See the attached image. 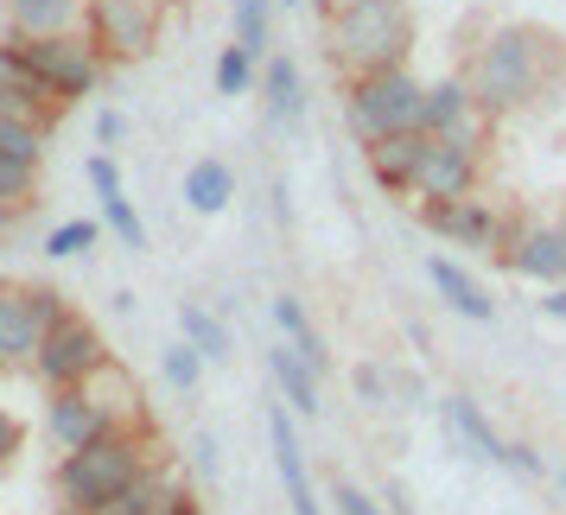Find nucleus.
<instances>
[{
	"instance_id": "f257e3e1",
	"label": "nucleus",
	"mask_w": 566,
	"mask_h": 515,
	"mask_svg": "<svg viewBox=\"0 0 566 515\" xmlns=\"http://www.w3.org/2000/svg\"><path fill=\"white\" fill-rule=\"evenodd\" d=\"M464 77H471V96H478V108H484L490 122H510L522 108L547 103V90H560L566 52L547 27L510 20V27H496L484 45H478V57H471Z\"/></svg>"
},
{
	"instance_id": "f03ea898",
	"label": "nucleus",
	"mask_w": 566,
	"mask_h": 515,
	"mask_svg": "<svg viewBox=\"0 0 566 515\" xmlns=\"http://www.w3.org/2000/svg\"><path fill=\"white\" fill-rule=\"evenodd\" d=\"M325 45H332V64L344 77L408 64V45H413L408 0H337L325 13Z\"/></svg>"
},
{
	"instance_id": "7ed1b4c3",
	"label": "nucleus",
	"mask_w": 566,
	"mask_h": 515,
	"mask_svg": "<svg viewBox=\"0 0 566 515\" xmlns=\"http://www.w3.org/2000/svg\"><path fill=\"white\" fill-rule=\"evenodd\" d=\"M140 471H147L140 427H108L103 439L64 452V464H57V503L64 509H83V515H103Z\"/></svg>"
},
{
	"instance_id": "20e7f679",
	"label": "nucleus",
	"mask_w": 566,
	"mask_h": 515,
	"mask_svg": "<svg viewBox=\"0 0 566 515\" xmlns=\"http://www.w3.org/2000/svg\"><path fill=\"white\" fill-rule=\"evenodd\" d=\"M420 103H427V83L413 77L408 64L344 77V128H350L357 147L382 140V134H413L420 128Z\"/></svg>"
},
{
	"instance_id": "39448f33",
	"label": "nucleus",
	"mask_w": 566,
	"mask_h": 515,
	"mask_svg": "<svg viewBox=\"0 0 566 515\" xmlns=\"http://www.w3.org/2000/svg\"><path fill=\"white\" fill-rule=\"evenodd\" d=\"M13 39V52L27 57V71L39 83H45V96H52L57 108H71L83 103V96H96L103 90V71H108V57L96 52V39L90 32H7Z\"/></svg>"
},
{
	"instance_id": "423d86ee",
	"label": "nucleus",
	"mask_w": 566,
	"mask_h": 515,
	"mask_svg": "<svg viewBox=\"0 0 566 515\" xmlns=\"http://www.w3.org/2000/svg\"><path fill=\"white\" fill-rule=\"evenodd\" d=\"M64 293L52 286H20L0 281V362L7 369H32V357L45 350V332L64 318Z\"/></svg>"
},
{
	"instance_id": "0eeeda50",
	"label": "nucleus",
	"mask_w": 566,
	"mask_h": 515,
	"mask_svg": "<svg viewBox=\"0 0 566 515\" xmlns=\"http://www.w3.org/2000/svg\"><path fill=\"white\" fill-rule=\"evenodd\" d=\"M32 376L45 388H77V382H96V376H108V344L103 332L90 325V318H77V312H64L52 332H45V350L32 357Z\"/></svg>"
},
{
	"instance_id": "6e6552de",
	"label": "nucleus",
	"mask_w": 566,
	"mask_h": 515,
	"mask_svg": "<svg viewBox=\"0 0 566 515\" xmlns=\"http://www.w3.org/2000/svg\"><path fill=\"white\" fill-rule=\"evenodd\" d=\"M420 230L452 242V249H471V255H503V235H510V217L490 210L484 198H446V204H420Z\"/></svg>"
},
{
	"instance_id": "1a4fd4ad",
	"label": "nucleus",
	"mask_w": 566,
	"mask_h": 515,
	"mask_svg": "<svg viewBox=\"0 0 566 515\" xmlns=\"http://www.w3.org/2000/svg\"><path fill=\"white\" fill-rule=\"evenodd\" d=\"M108 427H122L115 408L103 401L96 382H77V388H45V439L57 452H77L90 439H103Z\"/></svg>"
},
{
	"instance_id": "9d476101",
	"label": "nucleus",
	"mask_w": 566,
	"mask_h": 515,
	"mask_svg": "<svg viewBox=\"0 0 566 515\" xmlns=\"http://www.w3.org/2000/svg\"><path fill=\"white\" fill-rule=\"evenodd\" d=\"M503 267L522 274L535 286L566 281V230L560 223H528V217H510V235H503Z\"/></svg>"
},
{
	"instance_id": "9b49d317",
	"label": "nucleus",
	"mask_w": 566,
	"mask_h": 515,
	"mask_svg": "<svg viewBox=\"0 0 566 515\" xmlns=\"http://www.w3.org/2000/svg\"><path fill=\"white\" fill-rule=\"evenodd\" d=\"M478 172H484V159L452 147V140H433L427 159H420V172H413V198L420 204H446V198H478Z\"/></svg>"
},
{
	"instance_id": "f8f14e48",
	"label": "nucleus",
	"mask_w": 566,
	"mask_h": 515,
	"mask_svg": "<svg viewBox=\"0 0 566 515\" xmlns=\"http://www.w3.org/2000/svg\"><path fill=\"white\" fill-rule=\"evenodd\" d=\"M268 445H274V471H281V490H286V503H293V515H325L318 490H312V471L300 459V433H293V413L286 408L268 413Z\"/></svg>"
},
{
	"instance_id": "ddd939ff",
	"label": "nucleus",
	"mask_w": 566,
	"mask_h": 515,
	"mask_svg": "<svg viewBox=\"0 0 566 515\" xmlns=\"http://www.w3.org/2000/svg\"><path fill=\"white\" fill-rule=\"evenodd\" d=\"M427 147H433V134H382V140H369L363 147V159H369V179L382 185L388 198H401V191H413V172H420V159H427Z\"/></svg>"
},
{
	"instance_id": "4468645a",
	"label": "nucleus",
	"mask_w": 566,
	"mask_h": 515,
	"mask_svg": "<svg viewBox=\"0 0 566 515\" xmlns=\"http://www.w3.org/2000/svg\"><path fill=\"white\" fill-rule=\"evenodd\" d=\"M439 420H446V439H452V452H459V459L496 464V459H503V445H510V439L484 420V408H478L471 395H446V401H439Z\"/></svg>"
},
{
	"instance_id": "2eb2a0df",
	"label": "nucleus",
	"mask_w": 566,
	"mask_h": 515,
	"mask_svg": "<svg viewBox=\"0 0 566 515\" xmlns=\"http://www.w3.org/2000/svg\"><path fill=\"white\" fill-rule=\"evenodd\" d=\"M261 108H268V128L274 134H300L306 122V83L293 57H268L261 64Z\"/></svg>"
},
{
	"instance_id": "dca6fc26",
	"label": "nucleus",
	"mask_w": 566,
	"mask_h": 515,
	"mask_svg": "<svg viewBox=\"0 0 566 515\" xmlns=\"http://www.w3.org/2000/svg\"><path fill=\"white\" fill-rule=\"evenodd\" d=\"M0 115H27V122H52L57 115L45 83L27 71V57L13 52V39H0Z\"/></svg>"
},
{
	"instance_id": "f3484780",
	"label": "nucleus",
	"mask_w": 566,
	"mask_h": 515,
	"mask_svg": "<svg viewBox=\"0 0 566 515\" xmlns=\"http://www.w3.org/2000/svg\"><path fill=\"white\" fill-rule=\"evenodd\" d=\"M427 281H433L439 299L459 312V318H471V325H490V318H496V299H490L484 286L471 281L452 255H427Z\"/></svg>"
},
{
	"instance_id": "a211bd4d",
	"label": "nucleus",
	"mask_w": 566,
	"mask_h": 515,
	"mask_svg": "<svg viewBox=\"0 0 566 515\" xmlns=\"http://www.w3.org/2000/svg\"><path fill=\"white\" fill-rule=\"evenodd\" d=\"M268 376H274V388L286 395V408L300 413V420H312V413L325 408V401H318V369H312V362H300V350H293L286 337L268 350Z\"/></svg>"
},
{
	"instance_id": "6ab92c4d",
	"label": "nucleus",
	"mask_w": 566,
	"mask_h": 515,
	"mask_svg": "<svg viewBox=\"0 0 566 515\" xmlns=\"http://www.w3.org/2000/svg\"><path fill=\"white\" fill-rule=\"evenodd\" d=\"M0 13H7V32H77L83 13H90V0H0Z\"/></svg>"
},
{
	"instance_id": "aec40b11",
	"label": "nucleus",
	"mask_w": 566,
	"mask_h": 515,
	"mask_svg": "<svg viewBox=\"0 0 566 515\" xmlns=\"http://www.w3.org/2000/svg\"><path fill=\"white\" fill-rule=\"evenodd\" d=\"M230 198H235V166L230 159H198V166L185 172V204L198 210V217L230 210Z\"/></svg>"
},
{
	"instance_id": "412c9836",
	"label": "nucleus",
	"mask_w": 566,
	"mask_h": 515,
	"mask_svg": "<svg viewBox=\"0 0 566 515\" xmlns=\"http://www.w3.org/2000/svg\"><path fill=\"white\" fill-rule=\"evenodd\" d=\"M274 325H281V337L300 350V362H312L318 376L332 369V350H325V337H318V325L306 318V306L293 299V293H274Z\"/></svg>"
},
{
	"instance_id": "4be33fe9",
	"label": "nucleus",
	"mask_w": 566,
	"mask_h": 515,
	"mask_svg": "<svg viewBox=\"0 0 566 515\" xmlns=\"http://www.w3.org/2000/svg\"><path fill=\"white\" fill-rule=\"evenodd\" d=\"M179 325H185V344H198V350H205V362H223V357H230V325H223L210 306L185 299V306H179Z\"/></svg>"
},
{
	"instance_id": "5701e85b",
	"label": "nucleus",
	"mask_w": 566,
	"mask_h": 515,
	"mask_svg": "<svg viewBox=\"0 0 566 515\" xmlns=\"http://www.w3.org/2000/svg\"><path fill=\"white\" fill-rule=\"evenodd\" d=\"M235 45L255 57H268V45H274V0H235Z\"/></svg>"
},
{
	"instance_id": "b1692460",
	"label": "nucleus",
	"mask_w": 566,
	"mask_h": 515,
	"mask_svg": "<svg viewBox=\"0 0 566 515\" xmlns=\"http://www.w3.org/2000/svg\"><path fill=\"white\" fill-rule=\"evenodd\" d=\"M0 159L45 166V122H27V115H0Z\"/></svg>"
},
{
	"instance_id": "393cba45",
	"label": "nucleus",
	"mask_w": 566,
	"mask_h": 515,
	"mask_svg": "<svg viewBox=\"0 0 566 515\" xmlns=\"http://www.w3.org/2000/svg\"><path fill=\"white\" fill-rule=\"evenodd\" d=\"M108 223H96V217H71V223H57L52 235H45V261H77L83 249H96L103 242Z\"/></svg>"
},
{
	"instance_id": "a878e982",
	"label": "nucleus",
	"mask_w": 566,
	"mask_h": 515,
	"mask_svg": "<svg viewBox=\"0 0 566 515\" xmlns=\"http://www.w3.org/2000/svg\"><path fill=\"white\" fill-rule=\"evenodd\" d=\"M210 77H217V96H249V90L261 83V64H255L249 52H242V45H223Z\"/></svg>"
},
{
	"instance_id": "bb28decb",
	"label": "nucleus",
	"mask_w": 566,
	"mask_h": 515,
	"mask_svg": "<svg viewBox=\"0 0 566 515\" xmlns=\"http://www.w3.org/2000/svg\"><path fill=\"white\" fill-rule=\"evenodd\" d=\"M159 376H166V382L179 388V395H198V376H205V350H198V344H166V357H159Z\"/></svg>"
},
{
	"instance_id": "cd10ccee",
	"label": "nucleus",
	"mask_w": 566,
	"mask_h": 515,
	"mask_svg": "<svg viewBox=\"0 0 566 515\" xmlns=\"http://www.w3.org/2000/svg\"><path fill=\"white\" fill-rule=\"evenodd\" d=\"M103 223L122 235V249H134V255L147 249V223H140V210H134L128 191H108V198H103Z\"/></svg>"
},
{
	"instance_id": "c85d7f7f",
	"label": "nucleus",
	"mask_w": 566,
	"mask_h": 515,
	"mask_svg": "<svg viewBox=\"0 0 566 515\" xmlns=\"http://www.w3.org/2000/svg\"><path fill=\"white\" fill-rule=\"evenodd\" d=\"M32 185H39V166H20V159H0V204L27 210V204H32Z\"/></svg>"
},
{
	"instance_id": "c756f323",
	"label": "nucleus",
	"mask_w": 566,
	"mask_h": 515,
	"mask_svg": "<svg viewBox=\"0 0 566 515\" xmlns=\"http://www.w3.org/2000/svg\"><path fill=\"white\" fill-rule=\"evenodd\" d=\"M503 471H510V477H528V484H541V477H547V459H541L535 445H522V439H510V445H503Z\"/></svg>"
},
{
	"instance_id": "7c9ffc66",
	"label": "nucleus",
	"mask_w": 566,
	"mask_h": 515,
	"mask_svg": "<svg viewBox=\"0 0 566 515\" xmlns=\"http://www.w3.org/2000/svg\"><path fill=\"white\" fill-rule=\"evenodd\" d=\"M357 395L369 401V408H395V376L376 369V362H363V369H357Z\"/></svg>"
},
{
	"instance_id": "2f4dec72",
	"label": "nucleus",
	"mask_w": 566,
	"mask_h": 515,
	"mask_svg": "<svg viewBox=\"0 0 566 515\" xmlns=\"http://www.w3.org/2000/svg\"><path fill=\"white\" fill-rule=\"evenodd\" d=\"M332 503H337V515H388V503H376V496L357 490V484H337Z\"/></svg>"
},
{
	"instance_id": "473e14b6",
	"label": "nucleus",
	"mask_w": 566,
	"mask_h": 515,
	"mask_svg": "<svg viewBox=\"0 0 566 515\" xmlns=\"http://www.w3.org/2000/svg\"><path fill=\"white\" fill-rule=\"evenodd\" d=\"M90 185H96V198L122 191V166H115V154H90Z\"/></svg>"
},
{
	"instance_id": "72a5a7b5",
	"label": "nucleus",
	"mask_w": 566,
	"mask_h": 515,
	"mask_svg": "<svg viewBox=\"0 0 566 515\" xmlns=\"http://www.w3.org/2000/svg\"><path fill=\"white\" fill-rule=\"evenodd\" d=\"M191 464H198V477H205V484H217V471H223V459H217V433H198Z\"/></svg>"
},
{
	"instance_id": "f704fd0d",
	"label": "nucleus",
	"mask_w": 566,
	"mask_h": 515,
	"mask_svg": "<svg viewBox=\"0 0 566 515\" xmlns=\"http://www.w3.org/2000/svg\"><path fill=\"white\" fill-rule=\"evenodd\" d=\"M20 439H27V433H20V420H13V413L0 408V471L13 464V452H20Z\"/></svg>"
},
{
	"instance_id": "c9c22d12",
	"label": "nucleus",
	"mask_w": 566,
	"mask_h": 515,
	"mask_svg": "<svg viewBox=\"0 0 566 515\" xmlns=\"http://www.w3.org/2000/svg\"><path fill=\"white\" fill-rule=\"evenodd\" d=\"M122 134H128V122H122V108H96V140H103V147H115Z\"/></svg>"
},
{
	"instance_id": "e433bc0d",
	"label": "nucleus",
	"mask_w": 566,
	"mask_h": 515,
	"mask_svg": "<svg viewBox=\"0 0 566 515\" xmlns=\"http://www.w3.org/2000/svg\"><path fill=\"white\" fill-rule=\"evenodd\" d=\"M541 312H547V318H560L566 325V281H554V286H541V299H535Z\"/></svg>"
},
{
	"instance_id": "4c0bfd02",
	"label": "nucleus",
	"mask_w": 566,
	"mask_h": 515,
	"mask_svg": "<svg viewBox=\"0 0 566 515\" xmlns=\"http://www.w3.org/2000/svg\"><path fill=\"white\" fill-rule=\"evenodd\" d=\"M547 484H554V496H566V464H554V471H547Z\"/></svg>"
},
{
	"instance_id": "58836bf2",
	"label": "nucleus",
	"mask_w": 566,
	"mask_h": 515,
	"mask_svg": "<svg viewBox=\"0 0 566 515\" xmlns=\"http://www.w3.org/2000/svg\"><path fill=\"white\" fill-rule=\"evenodd\" d=\"M179 515H205V509H198V503H191V496H185V503H179Z\"/></svg>"
},
{
	"instance_id": "ea45409f",
	"label": "nucleus",
	"mask_w": 566,
	"mask_h": 515,
	"mask_svg": "<svg viewBox=\"0 0 566 515\" xmlns=\"http://www.w3.org/2000/svg\"><path fill=\"white\" fill-rule=\"evenodd\" d=\"M312 7H318V13H332V7H337V0H312Z\"/></svg>"
},
{
	"instance_id": "a19ab883",
	"label": "nucleus",
	"mask_w": 566,
	"mask_h": 515,
	"mask_svg": "<svg viewBox=\"0 0 566 515\" xmlns=\"http://www.w3.org/2000/svg\"><path fill=\"white\" fill-rule=\"evenodd\" d=\"M274 7H300V0H274Z\"/></svg>"
},
{
	"instance_id": "79ce46f5",
	"label": "nucleus",
	"mask_w": 566,
	"mask_h": 515,
	"mask_svg": "<svg viewBox=\"0 0 566 515\" xmlns=\"http://www.w3.org/2000/svg\"><path fill=\"white\" fill-rule=\"evenodd\" d=\"M159 7H185V0H159Z\"/></svg>"
},
{
	"instance_id": "37998d69",
	"label": "nucleus",
	"mask_w": 566,
	"mask_h": 515,
	"mask_svg": "<svg viewBox=\"0 0 566 515\" xmlns=\"http://www.w3.org/2000/svg\"><path fill=\"white\" fill-rule=\"evenodd\" d=\"M64 515H83V509H64Z\"/></svg>"
},
{
	"instance_id": "c03bdc74",
	"label": "nucleus",
	"mask_w": 566,
	"mask_h": 515,
	"mask_svg": "<svg viewBox=\"0 0 566 515\" xmlns=\"http://www.w3.org/2000/svg\"><path fill=\"white\" fill-rule=\"evenodd\" d=\"M0 369H7V362H0Z\"/></svg>"
},
{
	"instance_id": "a18cd8bd",
	"label": "nucleus",
	"mask_w": 566,
	"mask_h": 515,
	"mask_svg": "<svg viewBox=\"0 0 566 515\" xmlns=\"http://www.w3.org/2000/svg\"><path fill=\"white\" fill-rule=\"evenodd\" d=\"M560 230H566V223H560Z\"/></svg>"
}]
</instances>
